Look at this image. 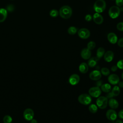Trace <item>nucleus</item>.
I'll list each match as a JSON object with an SVG mask.
<instances>
[{
    "mask_svg": "<svg viewBox=\"0 0 123 123\" xmlns=\"http://www.w3.org/2000/svg\"><path fill=\"white\" fill-rule=\"evenodd\" d=\"M59 14L62 18L65 19H68L72 14V10L69 6H63L60 9Z\"/></svg>",
    "mask_w": 123,
    "mask_h": 123,
    "instance_id": "1",
    "label": "nucleus"
},
{
    "mask_svg": "<svg viewBox=\"0 0 123 123\" xmlns=\"http://www.w3.org/2000/svg\"><path fill=\"white\" fill-rule=\"evenodd\" d=\"M106 7V2L104 0H97L94 5V9L97 13L103 12Z\"/></svg>",
    "mask_w": 123,
    "mask_h": 123,
    "instance_id": "2",
    "label": "nucleus"
},
{
    "mask_svg": "<svg viewBox=\"0 0 123 123\" xmlns=\"http://www.w3.org/2000/svg\"><path fill=\"white\" fill-rule=\"evenodd\" d=\"M78 100L79 103L83 105H88L91 102L92 98L89 94H82L78 97Z\"/></svg>",
    "mask_w": 123,
    "mask_h": 123,
    "instance_id": "3",
    "label": "nucleus"
},
{
    "mask_svg": "<svg viewBox=\"0 0 123 123\" xmlns=\"http://www.w3.org/2000/svg\"><path fill=\"white\" fill-rule=\"evenodd\" d=\"M108 103V99L104 96L98 97L96 100V105L99 109H105Z\"/></svg>",
    "mask_w": 123,
    "mask_h": 123,
    "instance_id": "4",
    "label": "nucleus"
},
{
    "mask_svg": "<svg viewBox=\"0 0 123 123\" xmlns=\"http://www.w3.org/2000/svg\"><path fill=\"white\" fill-rule=\"evenodd\" d=\"M120 12L121 9L118 6H113L109 10V15L111 18L114 19L119 16Z\"/></svg>",
    "mask_w": 123,
    "mask_h": 123,
    "instance_id": "5",
    "label": "nucleus"
},
{
    "mask_svg": "<svg viewBox=\"0 0 123 123\" xmlns=\"http://www.w3.org/2000/svg\"><path fill=\"white\" fill-rule=\"evenodd\" d=\"M88 93L90 96L94 98H98L101 93V90L99 87L94 86L89 88Z\"/></svg>",
    "mask_w": 123,
    "mask_h": 123,
    "instance_id": "6",
    "label": "nucleus"
},
{
    "mask_svg": "<svg viewBox=\"0 0 123 123\" xmlns=\"http://www.w3.org/2000/svg\"><path fill=\"white\" fill-rule=\"evenodd\" d=\"M23 116L26 121H30L33 119L34 116V112L32 109L30 108L26 109L23 113Z\"/></svg>",
    "mask_w": 123,
    "mask_h": 123,
    "instance_id": "7",
    "label": "nucleus"
},
{
    "mask_svg": "<svg viewBox=\"0 0 123 123\" xmlns=\"http://www.w3.org/2000/svg\"><path fill=\"white\" fill-rule=\"evenodd\" d=\"M107 118L111 121H114L116 120L117 117V114L114 109L108 110L106 113Z\"/></svg>",
    "mask_w": 123,
    "mask_h": 123,
    "instance_id": "8",
    "label": "nucleus"
},
{
    "mask_svg": "<svg viewBox=\"0 0 123 123\" xmlns=\"http://www.w3.org/2000/svg\"><path fill=\"white\" fill-rule=\"evenodd\" d=\"M78 35L81 38L86 39L90 37V33L87 29L83 28L79 30L78 31Z\"/></svg>",
    "mask_w": 123,
    "mask_h": 123,
    "instance_id": "9",
    "label": "nucleus"
},
{
    "mask_svg": "<svg viewBox=\"0 0 123 123\" xmlns=\"http://www.w3.org/2000/svg\"><path fill=\"white\" fill-rule=\"evenodd\" d=\"M89 77L90 79L94 81H97L99 80L101 77V72L99 70H95L89 74Z\"/></svg>",
    "mask_w": 123,
    "mask_h": 123,
    "instance_id": "10",
    "label": "nucleus"
},
{
    "mask_svg": "<svg viewBox=\"0 0 123 123\" xmlns=\"http://www.w3.org/2000/svg\"><path fill=\"white\" fill-rule=\"evenodd\" d=\"M80 81V77L77 74H72L69 78V82L72 85H77Z\"/></svg>",
    "mask_w": 123,
    "mask_h": 123,
    "instance_id": "11",
    "label": "nucleus"
},
{
    "mask_svg": "<svg viewBox=\"0 0 123 123\" xmlns=\"http://www.w3.org/2000/svg\"><path fill=\"white\" fill-rule=\"evenodd\" d=\"M108 80L109 82L112 85H116L120 81L119 77L116 74H111L110 75Z\"/></svg>",
    "mask_w": 123,
    "mask_h": 123,
    "instance_id": "12",
    "label": "nucleus"
},
{
    "mask_svg": "<svg viewBox=\"0 0 123 123\" xmlns=\"http://www.w3.org/2000/svg\"><path fill=\"white\" fill-rule=\"evenodd\" d=\"M91 55L90 50L87 48H85L81 50V56L84 60H88Z\"/></svg>",
    "mask_w": 123,
    "mask_h": 123,
    "instance_id": "13",
    "label": "nucleus"
},
{
    "mask_svg": "<svg viewBox=\"0 0 123 123\" xmlns=\"http://www.w3.org/2000/svg\"><path fill=\"white\" fill-rule=\"evenodd\" d=\"M114 58V53L111 50H108L104 54V60L107 62H111Z\"/></svg>",
    "mask_w": 123,
    "mask_h": 123,
    "instance_id": "14",
    "label": "nucleus"
},
{
    "mask_svg": "<svg viewBox=\"0 0 123 123\" xmlns=\"http://www.w3.org/2000/svg\"><path fill=\"white\" fill-rule=\"evenodd\" d=\"M93 20L94 22L98 25L101 24L103 22V18L99 13H95L93 15Z\"/></svg>",
    "mask_w": 123,
    "mask_h": 123,
    "instance_id": "15",
    "label": "nucleus"
},
{
    "mask_svg": "<svg viewBox=\"0 0 123 123\" xmlns=\"http://www.w3.org/2000/svg\"><path fill=\"white\" fill-rule=\"evenodd\" d=\"M108 104L112 109H116L119 106V103L118 101L116 99L113 98H110L108 100Z\"/></svg>",
    "mask_w": 123,
    "mask_h": 123,
    "instance_id": "16",
    "label": "nucleus"
},
{
    "mask_svg": "<svg viewBox=\"0 0 123 123\" xmlns=\"http://www.w3.org/2000/svg\"><path fill=\"white\" fill-rule=\"evenodd\" d=\"M108 40L111 44H115L117 41V37L114 33H110L107 36Z\"/></svg>",
    "mask_w": 123,
    "mask_h": 123,
    "instance_id": "17",
    "label": "nucleus"
},
{
    "mask_svg": "<svg viewBox=\"0 0 123 123\" xmlns=\"http://www.w3.org/2000/svg\"><path fill=\"white\" fill-rule=\"evenodd\" d=\"M99 59L97 57H93L91 58H90L88 59V62H87V65L88 66L93 68L95 67Z\"/></svg>",
    "mask_w": 123,
    "mask_h": 123,
    "instance_id": "18",
    "label": "nucleus"
},
{
    "mask_svg": "<svg viewBox=\"0 0 123 123\" xmlns=\"http://www.w3.org/2000/svg\"><path fill=\"white\" fill-rule=\"evenodd\" d=\"M7 16V11L4 8H0V23L4 22Z\"/></svg>",
    "mask_w": 123,
    "mask_h": 123,
    "instance_id": "19",
    "label": "nucleus"
},
{
    "mask_svg": "<svg viewBox=\"0 0 123 123\" xmlns=\"http://www.w3.org/2000/svg\"><path fill=\"white\" fill-rule=\"evenodd\" d=\"M79 71L82 74H86L88 70V66L86 62H82L79 66Z\"/></svg>",
    "mask_w": 123,
    "mask_h": 123,
    "instance_id": "20",
    "label": "nucleus"
},
{
    "mask_svg": "<svg viewBox=\"0 0 123 123\" xmlns=\"http://www.w3.org/2000/svg\"><path fill=\"white\" fill-rule=\"evenodd\" d=\"M111 86L109 84H104L100 86L101 90L105 93H108L111 90Z\"/></svg>",
    "mask_w": 123,
    "mask_h": 123,
    "instance_id": "21",
    "label": "nucleus"
},
{
    "mask_svg": "<svg viewBox=\"0 0 123 123\" xmlns=\"http://www.w3.org/2000/svg\"><path fill=\"white\" fill-rule=\"evenodd\" d=\"M105 53V49L102 47H100L97 50V57L99 60Z\"/></svg>",
    "mask_w": 123,
    "mask_h": 123,
    "instance_id": "22",
    "label": "nucleus"
},
{
    "mask_svg": "<svg viewBox=\"0 0 123 123\" xmlns=\"http://www.w3.org/2000/svg\"><path fill=\"white\" fill-rule=\"evenodd\" d=\"M111 93L113 94L114 97L118 96L120 93V87L118 86H115L113 87V88L112 89Z\"/></svg>",
    "mask_w": 123,
    "mask_h": 123,
    "instance_id": "23",
    "label": "nucleus"
},
{
    "mask_svg": "<svg viewBox=\"0 0 123 123\" xmlns=\"http://www.w3.org/2000/svg\"><path fill=\"white\" fill-rule=\"evenodd\" d=\"M88 110L89 111L92 113H95L98 111V107L95 104H91L89 106Z\"/></svg>",
    "mask_w": 123,
    "mask_h": 123,
    "instance_id": "24",
    "label": "nucleus"
},
{
    "mask_svg": "<svg viewBox=\"0 0 123 123\" xmlns=\"http://www.w3.org/2000/svg\"><path fill=\"white\" fill-rule=\"evenodd\" d=\"M100 72H101V74L104 76H108L110 74V73L109 69L106 67L102 68L101 69Z\"/></svg>",
    "mask_w": 123,
    "mask_h": 123,
    "instance_id": "25",
    "label": "nucleus"
},
{
    "mask_svg": "<svg viewBox=\"0 0 123 123\" xmlns=\"http://www.w3.org/2000/svg\"><path fill=\"white\" fill-rule=\"evenodd\" d=\"M77 32V29L74 26H70L68 29V33L71 35L75 34Z\"/></svg>",
    "mask_w": 123,
    "mask_h": 123,
    "instance_id": "26",
    "label": "nucleus"
},
{
    "mask_svg": "<svg viewBox=\"0 0 123 123\" xmlns=\"http://www.w3.org/2000/svg\"><path fill=\"white\" fill-rule=\"evenodd\" d=\"M12 119L10 115H5L3 119V121L4 123H11L12 122Z\"/></svg>",
    "mask_w": 123,
    "mask_h": 123,
    "instance_id": "27",
    "label": "nucleus"
},
{
    "mask_svg": "<svg viewBox=\"0 0 123 123\" xmlns=\"http://www.w3.org/2000/svg\"><path fill=\"white\" fill-rule=\"evenodd\" d=\"M96 47V43L94 41H90L87 45V48L89 50L93 49Z\"/></svg>",
    "mask_w": 123,
    "mask_h": 123,
    "instance_id": "28",
    "label": "nucleus"
},
{
    "mask_svg": "<svg viewBox=\"0 0 123 123\" xmlns=\"http://www.w3.org/2000/svg\"><path fill=\"white\" fill-rule=\"evenodd\" d=\"M59 14V12L55 9H53L51 10L49 12V15L50 16L52 17H56Z\"/></svg>",
    "mask_w": 123,
    "mask_h": 123,
    "instance_id": "29",
    "label": "nucleus"
},
{
    "mask_svg": "<svg viewBox=\"0 0 123 123\" xmlns=\"http://www.w3.org/2000/svg\"><path fill=\"white\" fill-rule=\"evenodd\" d=\"M117 66L118 68L123 70V59L120 60L117 62Z\"/></svg>",
    "mask_w": 123,
    "mask_h": 123,
    "instance_id": "30",
    "label": "nucleus"
},
{
    "mask_svg": "<svg viewBox=\"0 0 123 123\" xmlns=\"http://www.w3.org/2000/svg\"><path fill=\"white\" fill-rule=\"evenodd\" d=\"M117 28L120 31H123V22L119 23L117 25Z\"/></svg>",
    "mask_w": 123,
    "mask_h": 123,
    "instance_id": "31",
    "label": "nucleus"
},
{
    "mask_svg": "<svg viewBox=\"0 0 123 123\" xmlns=\"http://www.w3.org/2000/svg\"><path fill=\"white\" fill-rule=\"evenodd\" d=\"M115 3L118 7H121L123 5V0H116Z\"/></svg>",
    "mask_w": 123,
    "mask_h": 123,
    "instance_id": "32",
    "label": "nucleus"
},
{
    "mask_svg": "<svg viewBox=\"0 0 123 123\" xmlns=\"http://www.w3.org/2000/svg\"><path fill=\"white\" fill-rule=\"evenodd\" d=\"M113 97H114V96H113V94H112L111 92H108V93H107V94L106 95V97L108 99H110V98H112Z\"/></svg>",
    "mask_w": 123,
    "mask_h": 123,
    "instance_id": "33",
    "label": "nucleus"
},
{
    "mask_svg": "<svg viewBox=\"0 0 123 123\" xmlns=\"http://www.w3.org/2000/svg\"><path fill=\"white\" fill-rule=\"evenodd\" d=\"M118 45L120 47H123V38H121L118 41Z\"/></svg>",
    "mask_w": 123,
    "mask_h": 123,
    "instance_id": "34",
    "label": "nucleus"
},
{
    "mask_svg": "<svg viewBox=\"0 0 123 123\" xmlns=\"http://www.w3.org/2000/svg\"><path fill=\"white\" fill-rule=\"evenodd\" d=\"M102 82L103 81L102 80H97V82H96L95 83V85L96 86H98V87H100L101 86V85H102Z\"/></svg>",
    "mask_w": 123,
    "mask_h": 123,
    "instance_id": "35",
    "label": "nucleus"
},
{
    "mask_svg": "<svg viewBox=\"0 0 123 123\" xmlns=\"http://www.w3.org/2000/svg\"><path fill=\"white\" fill-rule=\"evenodd\" d=\"M118 116L120 119H123V109H122L119 111V112H118Z\"/></svg>",
    "mask_w": 123,
    "mask_h": 123,
    "instance_id": "36",
    "label": "nucleus"
},
{
    "mask_svg": "<svg viewBox=\"0 0 123 123\" xmlns=\"http://www.w3.org/2000/svg\"><path fill=\"white\" fill-rule=\"evenodd\" d=\"M92 19V17L90 14H87L85 16V20L87 21H90Z\"/></svg>",
    "mask_w": 123,
    "mask_h": 123,
    "instance_id": "37",
    "label": "nucleus"
},
{
    "mask_svg": "<svg viewBox=\"0 0 123 123\" xmlns=\"http://www.w3.org/2000/svg\"><path fill=\"white\" fill-rule=\"evenodd\" d=\"M118 69L117 65H113L111 67V70L112 72H116Z\"/></svg>",
    "mask_w": 123,
    "mask_h": 123,
    "instance_id": "38",
    "label": "nucleus"
},
{
    "mask_svg": "<svg viewBox=\"0 0 123 123\" xmlns=\"http://www.w3.org/2000/svg\"><path fill=\"white\" fill-rule=\"evenodd\" d=\"M118 84V86L119 87L123 88V81H119Z\"/></svg>",
    "mask_w": 123,
    "mask_h": 123,
    "instance_id": "39",
    "label": "nucleus"
},
{
    "mask_svg": "<svg viewBox=\"0 0 123 123\" xmlns=\"http://www.w3.org/2000/svg\"><path fill=\"white\" fill-rule=\"evenodd\" d=\"M30 123H37V122L36 119H33L30 121Z\"/></svg>",
    "mask_w": 123,
    "mask_h": 123,
    "instance_id": "40",
    "label": "nucleus"
},
{
    "mask_svg": "<svg viewBox=\"0 0 123 123\" xmlns=\"http://www.w3.org/2000/svg\"><path fill=\"white\" fill-rule=\"evenodd\" d=\"M115 123H123V122L120 120H117L115 122Z\"/></svg>",
    "mask_w": 123,
    "mask_h": 123,
    "instance_id": "41",
    "label": "nucleus"
},
{
    "mask_svg": "<svg viewBox=\"0 0 123 123\" xmlns=\"http://www.w3.org/2000/svg\"><path fill=\"white\" fill-rule=\"evenodd\" d=\"M99 66H97L96 67V70H99Z\"/></svg>",
    "mask_w": 123,
    "mask_h": 123,
    "instance_id": "42",
    "label": "nucleus"
},
{
    "mask_svg": "<svg viewBox=\"0 0 123 123\" xmlns=\"http://www.w3.org/2000/svg\"><path fill=\"white\" fill-rule=\"evenodd\" d=\"M122 78L123 79V72L122 73Z\"/></svg>",
    "mask_w": 123,
    "mask_h": 123,
    "instance_id": "43",
    "label": "nucleus"
},
{
    "mask_svg": "<svg viewBox=\"0 0 123 123\" xmlns=\"http://www.w3.org/2000/svg\"></svg>",
    "mask_w": 123,
    "mask_h": 123,
    "instance_id": "44",
    "label": "nucleus"
},
{
    "mask_svg": "<svg viewBox=\"0 0 123 123\" xmlns=\"http://www.w3.org/2000/svg\"></svg>",
    "mask_w": 123,
    "mask_h": 123,
    "instance_id": "45",
    "label": "nucleus"
}]
</instances>
